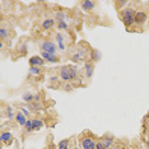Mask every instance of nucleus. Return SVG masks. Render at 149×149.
I'll list each match as a JSON object with an SVG mask.
<instances>
[{
    "instance_id": "obj_1",
    "label": "nucleus",
    "mask_w": 149,
    "mask_h": 149,
    "mask_svg": "<svg viewBox=\"0 0 149 149\" xmlns=\"http://www.w3.org/2000/svg\"><path fill=\"white\" fill-rule=\"evenodd\" d=\"M121 21L125 26L130 27L135 23V15H136V12L134 10L133 8H124V10L121 12Z\"/></svg>"
},
{
    "instance_id": "obj_2",
    "label": "nucleus",
    "mask_w": 149,
    "mask_h": 149,
    "mask_svg": "<svg viewBox=\"0 0 149 149\" xmlns=\"http://www.w3.org/2000/svg\"><path fill=\"white\" fill-rule=\"evenodd\" d=\"M57 45L52 41H45L41 43V52H49L52 54V55H56L57 52Z\"/></svg>"
},
{
    "instance_id": "obj_3",
    "label": "nucleus",
    "mask_w": 149,
    "mask_h": 149,
    "mask_svg": "<svg viewBox=\"0 0 149 149\" xmlns=\"http://www.w3.org/2000/svg\"><path fill=\"white\" fill-rule=\"evenodd\" d=\"M80 145H82V149H96L97 141L91 136H84L80 140Z\"/></svg>"
},
{
    "instance_id": "obj_4",
    "label": "nucleus",
    "mask_w": 149,
    "mask_h": 149,
    "mask_svg": "<svg viewBox=\"0 0 149 149\" xmlns=\"http://www.w3.org/2000/svg\"><path fill=\"white\" fill-rule=\"evenodd\" d=\"M86 55H87V50H86V49H79V50H78V51L72 56V60H73L74 63H79V61H82L84 57H86Z\"/></svg>"
},
{
    "instance_id": "obj_5",
    "label": "nucleus",
    "mask_w": 149,
    "mask_h": 149,
    "mask_svg": "<svg viewBox=\"0 0 149 149\" xmlns=\"http://www.w3.org/2000/svg\"><path fill=\"white\" fill-rule=\"evenodd\" d=\"M60 78L64 82H69L72 80V75H70V68L69 66H63L60 69Z\"/></svg>"
},
{
    "instance_id": "obj_6",
    "label": "nucleus",
    "mask_w": 149,
    "mask_h": 149,
    "mask_svg": "<svg viewBox=\"0 0 149 149\" xmlns=\"http://www.w3.org/2000/svg\"><path fill=\"white\" fill-rule=\"evenodd\" d=\"M41 57L47 63H54V64L59 63V57L56 55H52V54H49V52H41Z\"/></svg>"
},
{
    "instance_id": "obj_7",
    "label": "nucleus",
    "mask_w": 149,
    "mask_h": 149,
    "mask_svg": "<svg viewBox=\"0 0 149 149\" xmlns=\"http://www.w3.org/2000/svg\"><path fill=\"white\" fill-rule=\"evenodd\" d=\"M55 38H56V43H57V47H59V50H61V51H65V50H66V45H65V42H64L63 33H60V32L56 33Z\"/></svg>"
},
{
    "instance_id": "obj_8",
    "label": "nucleus",
    "mask_w": 149,
    "mask_h": 149,
    "mask_svg": "<svg viewBox=\"0 0 149 149\" xmlns=\"http://www.w3.org/2000/svg\"><path fill=\"white\" fill-rule=\"evenodd\" d=\"M43 64H45V60L42 59L41 56H32L31 59H29V65L31 66H42Z\"/></svg>"
},
{
    "instance_id": "obj_9",
    "label": "nucleus",
    "mask_w": 149,
    "mask_h": 149,
    "mask_svg": "<svg viewBox=\"0 0 149 149\" xmlns=\"http://www.w3.org/2000/svg\"><path fill=\"white\" fill-rule=\"evenodd\" d=\"M80 5H82V9L86 12H92L94 8H96V3L91 1V0H86V1H82L80 3Z\"/></svg>"
},
{
    "instance_id": "obj_10",
    "label": "nucleus",
    "mask_w": 149,
    "mask_h": 149,
    "mask_svg": "<svg viewBox=\"0 0 149 149\" xmlns=\"http://www.w3.org/2000/svg\"><path fill=\"white\" fill-rule=\"evenodd\" d=\"M148 15L145 12H136V15H135V23L138 24H143V23L147 21Z\"/></svg>"
},
{
    "instance_id": "obj_11",
    "label": "nucleus",
    "mask_w": 149,
    "mask_h": 149,
    "mask_svg": "<svg viewBox=\"0 0 149 149\" xmlns=\"http://www.w3.org/2000/svg\"><path fill=\"white\" fill-rule=\"evenodd\" d=\"M15 121H17V124H18L19 126H26L28 118H27V116H24L22 112H18L15 115Z\"/></svg>"
},
{
    "instance_id": "obj_12",
    "label": "nucleus",
    "mask_w": 149,
    "mask_h": 149,
    "mask_svg": "<svg viewBox=\"0 0 149 149\" xmlns=\"http://www.w3.org/2000/svg\"><path fill=\"white\" fill-rule=\"evenodd\" d=\"M84 72H86V77L87 78H92L93 72H94V66L91 63H86L84 64Z\"/></svg>"
},
{
    "instance_id": "obj_13",
    "label": "nucleus",
    "mask_w": 149,
    "mask_h": 149,
    "mask_svg": "<svg viewBox=\"0 0 149 149\" xmlns=\"http://www.w3.org/2000/svg\"><path fill=\"white\" fill-rule=\"evenodd\" d=\"M35 94H33L32 92H29V91H27V92L23 93V96H22V100L24 101V102L27 103H29V102H32V101H35Z\"/></svg>"
},
{
    "instance_id": "obj_14",
    "label": "nucleus",
    "mask_w": 149,
    "mask_h": 149,
    "mask_svg": "<svg viewBox=\"0 0 149 149\" xmlns=\"http://www.w3.org/2000/svg\"><path fill=\"white\" fill-rule=\"evenodd\" d=\"M54 24H55V19L54 18H47V19H45V21L42 22V28L43 29H50L51 27H54Z\"/></svg>"
},
{
    "instance_id": "obj_15",
    "label": "nucleus",
    "mask_w": 149,
    "mask_h": 149,
    "mask_svg": "<svg viewBox=\"0 0 149 149\" xmlns=\"http://www.w3.org/2000/svg\"><path fill=\"white\" fill-rule=\"evenodd\" d=\"M12 134L9 133V131H4V133H1V136H0V140L3 141V143H9V141L12 140Z\"/></svg>"
},
{
    "instance_id": "obj_16",
    "label": "nucleus",
    "mask_w": 149,
    "mask_h": 149,
    "mask_svg": "<svg viewBox=\"0 0 149 149\" xmlns=\"http://www.w3.org/2000/svg\"><path fill=\"white\" fill-rule=\"evenodd\" d=\"M33 130H40L41 127H43V121L41 120V118H33Z\"/></svg>"
},
{
    "instance_id": "obj_17",
    "label": "nucleus",
    "mask_w": 149,
    "mask_h": 149,
    "mask_svg": "<svg viewBox=\"0 0 149 149\" xmlns=\"http://www.w3.org/2000/svg\"><path fill=\"white\" fill-rule=\"evenodd\" d=\"M101 141H102L104 147H106V148L108 149V148L112 147V144H113V138H112V136H107V138H103Z\"/></svg>"
},
{
    "instance_id": "obj_18",
    "label": "nucleus",
    "mask_w": 149,
    "mask_h": 149,
    "mask_svg": "<svg viewBox=\"0 0 149 149\" xmlns=\"http://www.w3.org/2000/svg\"><path fill=\"white\" fill-rule=\"evenodd\" d=\"M28 73H29V75H32V77H38L40 74H41V69H40L38 66H31Z\"/></svg>"
},
{
    "instance_id": "obj_19",
    "label": "nucleus",
    "mask_w": 149,
    "mask_h": 149,
    "mask_svg": "<svg viewBox=\"0 0 149 149\" xmlns=\"http://www.w3.org/2000/svg\"><path fill=\"white\" fill-rule=\"evenodd\" d=\"M55 19L57 22H63L66 19V13L65 12H57L55 14Z\"/></svg>"
},
{
    "instance_id": "obj_20",
    "label": "nucleus",
    "mask_w": 149,
    "mask_h": 149,
    "mask_svg": "<svg viewBox=\"0 0 149 149\" xmlns=\"http://www.w3.org/2000/svg\"><path fill=\"white\" fill-rule=\"evenodd\" d=\"M57 149H69V140L68 139H64L59 143L57 145Z\"/></svg>"
},
{
    "instance_id": "obj_21",
    "label": "nucleus",
    "mask_w": 149,
    "mask_h": 149,
    "mask_svg": "<svg viewBox=\"0 0 149 149\" xmlns=\"http://www.w3.org/2000/svg\"><path fill=\"white\" fill-rule=\"evenodd\" d=\"M91 56H92V59L94 61H98V60H101V52L98 51V50H92V52H91Z\"/></svg>"
},
{
    "instance_id": "obj_22",
    "label": "nucleus",
    "mask_w": 149,
    "mask_h": 149,
    "mask_svg": "<svg viewBox=\"0 0 149 149\" xmlns=\"http://www.w3.org/2000/svg\"><path fill=\"white\" fill-rule=\"evenodd\" d=\"M32 124H33V120H29V118H28V121H27V124H26V126H24L27 134H29V133H32V131H33Z\"/></svg>"
},
{
    "instance_id": "obj_23",
    "label": "nucleus",
    "mask_w": 149,
    "mask_h": 149,
    "mask_svg": "<svg viewBox=\"0 0 149 149\" xmlns=\"http://www.w3.org/2000/svg\"><path fill=\"white\" fill-rule=\"evenodd\" d=\"M6 117H8L9 120H12L13 117L15 118V116H14V111H13V108H12L10 106L6 107Z\"/></svg>"
},
{
    "instance_id": "obj_24",
    "label": "nucleus",
    "mask_w": 149,
    "mask_h": 149,
    "mask_svg": "<svg viewBox=\"0 0 149 149\" xmlns=\"http://www.w3.org/2000/svg\"><path fill=\"white\" fill-rule=\"evenodd\" d=\"M57 28H59L60 31H66V29H68V23L65 21L57 22Z\"/></svg>"
},
{
    "instance_id": "obj_25",
    "label": "nucleus",
    "mask_w": 149,
    "mask_h": 149,
    "mask_svg": "<svg viewBox=\"0 0 149 149\" xmlns=\"http://www.w3.org/2000/svg\"><path fill=\"white\" fill-rule=\"evenodd\" d=\"M0 38H1V40H6V38H8V31H6V28H4V27H1V28H0Z\"/></svg>"
},
{
    "instance_id": "obj_26",
    "label": "nucleus",
    "mask_w": 149,
    "mask_h": 149,
    "mask_svg": "<svg viewBox=\"0 0 149 149\" xmlns=\"http://www.w3.org/2000/svg\"><path fill=\"white\" fill-rule=\"evenodd\" d=\"M69 68H70V75H72V80H73L78 77V69L74 66H69Z\"/></svg>"
},
{
    "instance_id": "obj_27",
    "label": "nucleus",
    "mask_w": 149,
    "mask_h": 149,
    "mask_svg": "<svg viewBox=\"0 0 149 149\" xmlns=\"http://www.w3.org/2000/svg\"><path fill=\"white\" fill-rule=\"evenodd\" d=\"M96 149H107V148L103 145L102 141H97V147H96Z\"/></svg>"
},
{
    "instance_id": "obj_28",
    "label": "nucleus",
    "mask_w": 149,
    "mask_h": 149,
    "mask_svg": "<svg viewBox=\"0 0 149 149\" xmlns=\"http://www.w3.org/2000/svg\"><path fill=\"white\" fill-rule=\"evenodd\" d=\"M126 4H127V1H125V0H123V1H117V5L120 9H123V6H125Z\"/></svg>"
},
{
    "instance_id": "obj_29",
    "label": "nucleus",
    "mask_w": 149,
    "mask_h": 149,
    "mask_svg": "<svg viewBox=\"0 0 149 149\" xmlns=\"http://www.w3.org/2000/svg\"><path fill=\"white\" fill-rule=\"evenodd\" d=\"M21 112L24 115V116H27V117L29 116V112H28V110H27V108H21Z\"/></svg>"
},
{
    "instance_id": "obj_30",
    "label": "nucleus",
    "mask_w": 149,
    "mask_h": 149,
    "mask_svg": "<svg viewBox=\"0 0 149 149\" xmlns=\"http://www.w3.org/2000/svg\"><path fill=\"white\" fill-rule=\"evenodd\" d=\"M21 52H22V54H26V52H27L26 46H22V47H21Z\"/></svg>"
},
{
    "instance_id": "obj_31",
    "label": "nucleus",
    "mask_w": 149,
    "mask_h": 149,
    "mask_svg": "<svg viewBox=\"0 0 149 149\" xmlns=\"http://www.w3.org/2000/svg\"><path fill=\"white\" fill-rule=\"evenodd\" d=\"M51 80L52 82H55V80H57V77H51Z\"/></svg>"
},
{
    "instance_id": "obj_32",
    "label": "nucleus",
    "mask_w": 149,
    "mask_h": 149,
    "mask_svg": "<svg viewBox=\"0 0 149 149\" xmlns=\"http://www.w3.org/2000/svg\"><path fill=\"white\" fill-rule=\"evenodd\" d=\"M147 147L149 148V139H148V140H147Z\"/></svg>"
},
{
    "instance_id": "obj_33",
    "label": "nucleus",
    "mask_w": 149,
    "mask_h": 149,
    "mask_svg": "<svg viewBox=\"0 0 149 149\" xmlns=\"http://www.w3.org/2000/svg\"><path fill=\"white\" fill-rule=\"evenodd\" d=\"M74 149H80V148H74Z\"/></svg>"
}]
</instances>
